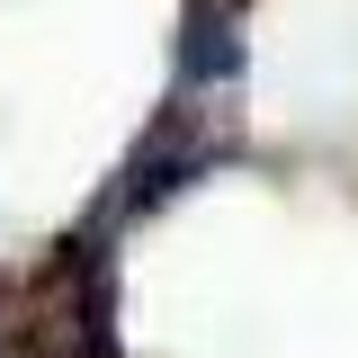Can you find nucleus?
<instances>
[{
    "label": "nucleus",
    "instance_id": "1",
    "mask_svg": "<svg viewBox=\"0 0 358 358\" xmlns=\"http://www.w3.org/2000/svg\"><path fill=\"white\" fill-rule=\"evenodd\" d=\"M215 171V143L188 126V108H171L162 126L143 134V152L126 162V188H117V206H162V197H179L188 179Z\"/></svg>",
    "mask_w": 358,
    "mask_h": 358
},
{
    "label": "nucleus",
    "instance_id": "2",
    "mask_svg": "<svg viewBox=\"0 0 358 358\" xmlns=\"http://www.w3.org/2000/svg\"><path fill=\"white\" fill-rule=\"evenodd\" d=\"M242 81V9L233 0H188L179 27V99L188 90H233Z\"/></svg>",
    "mask_w": 358,
    "mask_h": 358
}]
</instances>
